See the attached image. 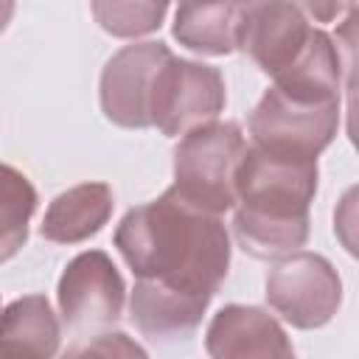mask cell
I'll return each instance as SVG.
<instances>
[{
	"label": "cell",
	"instance_id": "cell-1",
	"mask_svg": "<svg viewBox=\"0 0 359 359\" xmlns=\"http://www.w3.org/2000/svg\"><path fill=\"white\" fill-rule=\"evenodd\" d=\"M115 247L135 278L213 300L230 269V236L216 213L185 202L174 188L126 210Z\"/></svg>",
	"mask_w": 359,
	"mask_h": 359
},
{
	"label": "cell",
	"instance_id": "cell-2",
	"mask_svg": "<svg viewBox=\"0 0 359 359\" xmlns=\"http://www.w3.org/2000/svg\"><path fill=\"white\" fill-rule=\"evenodd\" d=\"M317 160L247 146L236 171L233 233L244 252L280 261L309 241V205L317 194Z\"/></svg>",
	"mask_w": 359,
	"mask_h": 359
},
{
	"label": "cell",
	"instance_id": "cell-3",
	"mask_svg": "<svg viewBox=\"0 0 359 359\" xmlns=\"http://www.w3.org/2000/svg\"><path fill=\"white\" fill-rule=\"evenodd\" d=\"M247 151L241 126L233 121H210L185 132L174 149V191L208 210L227 213L236 205V171Z\"/></svg>",
	"mask_w": 359,
	"mask_h": 359
},
{
	"label": "cell",
	"instance_id": "cell-4",
	"mask_svg": "<svg viewBox=\"0 0 359 359\" xmlns=\"http://www.w3.org/2000/svg\"><path fill=\"white\" fill-rule=\"evenodd\" d=\"M339 112V101L309 98L272 84L250 115L252 146L317 160L337 137Z\"/></svg>",
	"mask_w": 359,
	"mask_h": 359
},
{
	"label": "cell",
	"instance_id": "cell-5",
	"mask_svg": "<svg viewBox=\"0 0 359 359\" xmlns=\"http://www.w3.org/2000/svg\"><path fill=\"white\" fill-rule=\"evenodd\" d=\"M227 104L224 79L205 62L168 56L151 84L149 121L168 137H180L219 118Z\"/></svg>",
	"mask_w": 359,
	"mask_h": 359
},
{
	"label": "cell",
	"instance_id": "cell-6",
	"mask_svg": "<svg viewBox=\"0 0 359 359\" xmlns=\"http://www.w3.org/2000/svg\"><path fill=\"white\" fill-rule=\"evenodd\" d=\"M266 303L289 325L311 331L334 320L342 303V280L328 258L297 250L269 269Z\"/></svg>",
	"mask_w": 359,
	"mask_h": 359
},
{
	"label": "cell",
	"instance_id": "cell-7",
	"mask_svg": "<svg viewBox=\"0 0 359 359\" xmlns=\"http://www.w3.org/2000/svg\"><path fill=\"white\" fill-rule=\"evenodd\" d=\"M56 297L62 323L70 331L84 334L90 328H107L121 320L126 286L107 252L87 250L65 266Z\"/></svg>",
	"mask_w": 359,
	"mask_h": 359
},
{
	"label": "cell",
	"instance_id": "cell-8",
	"mask_svg": "<svg viewBox=\"0 0 359 359\" xmlns=\"http://www.w3.org/2000/svg\"><path fill=\"white\" fill-rule=\"evenodd\" d=\"M171 56L163 42H135L121 48L101 70V112L123 129H149V98L160 65Z\"/></svg>",
	"mask_w": 359,
	"mask_h": 359
},
{
	"label": "cell",
	"instance_id": "cell-9",
	"mask_svg": "<svg viewBox=\"0 0 359 359\" xmlns=\"http://www.w3.org/2000/svg\"><path fill=\"white\" fill-rule=\"evenodd\" d=\"M314 25L292 0H258L241 8L238 42L266 76H280L306 48Z\"/></svg>",
	"mask_w": 359,
	"mask_h": 359
},
{
	"label": "cell",
	"instance_id": "cell-10",
	"mask_svg": "<svg viewBox=\"0 0 359 359\" xmlns=\"http://www.w3.org/2000/svg\"><path fill=\"white\" fill-rule=\"evenodd\" d=\"M205 348L216 359L230 356H292L294 348L280 323L258 306L230 303L213 314Z\"/></svg>",
	"mask_w": 359,
	"mask_h": 359
},
{
	"label": "cell",
	"instance_id": "cell-11",
	"mask_svg": "<svg viewBox=\"0 0 359 359\" xmlns=\"http://www.w3.org/2000/svg\"><path fill=\"white\" fill-rule=\"evenodd\" d=\"M208 306L210 300L180 294V292H171L151 280L137 278L129 294V320L143 337L174 342V339H188L196 334Z\"/></svg>",
	"mask_w": 359,
	"mask_h": 359
},
{
	"label": "cell",
	"instance_id": "cell-12",
	"mask_svg": "<svg viewBox=\"0 0 359 359\" xmlns=\"http://www.w3.org/2000/svg\"><path fill=\"white\" fill-rule=\"evenodd\" d=\"M112 208H115V196L107 182L73 185L48 205L39 233L53 244L87 241L109 222Z\"/></svg>",
	"mask_w": 359,
	"mask_h": 359
},
{
	"label": "cell",
	"instance_id": "cell-13",
	"mask_svg": "<svg viewBox=\"0 0 359 359\" xmlns=\"http://www.w3.org/2000/svg\"><path fill=\"white\" fill-rule=\"evenodd\" d=\"M241 8L238 0H180L171 34L194 53L227 56L238 42Z\"/></svg>",
	"mask_w": 359,
	"mask_h": 359
},
{
	"label": "cell",
	"instance_id": "cell-14",
	"mask_svg": "<svg viewBox=\"0 0 359 359\" xmlns=\"http://www.w3.org/2000/svg\"><path fill=\"white\" fill-rule=\"evenodd\" d=\"M62 328L45 294H25L0 311V353L53 356Z\"/></svg>",
	"mask_w": 359,
	"mask_h": 359
},
{
	"label": "cell",
	"instance_id": "cell-15",
	"mask_svg": "<svg viewBox=\"0 0 359 359\" xmlns=\"http://www.w3.org/2000/svg\"><path fill=\"white\" fill-rule=\"evenodd\" d=\"M36 191L31 180L0 163V264L14 258L28 238V222L36 210Z\"/></svg>",
	"mask_w": 359,
	"mask_h": 359
},
{
	"label": "cell",
	"instance_id": "cell-16",
	"mask_svg": "<svg viewBox=\"0 0 359 359\" xmlns=\"http://www.w3.org/2000/svg\"><path fill=\"white\" fill-rule=\"evenodd\" d=\"M171 0H90L95 22L118 36V39H135L154 34L168 11Z\"/></svg>",
	"mask_w": 359,
	"mask_h": 359
},
{
	"label": "cell",
	"instance_id": "cell-17",
	"mask_svg": "<svg viewBox=\"0 0 359 359\" xmlns=\"http://www.w3.org/2000/svg\"><path fill=\"white\" fill-rule=\"evenodd\" d=\"M73 353H104V356L123 353V356H143L146 351L140 345L129 342L126 334H95V342H87L84 348H76Z\"/></svg>",
	"mask_w": 359,
	"mask_h": 359
},
{
	"label": "cell",
	"instance_id": "cell-18",
	"mask_svg": "<svg viewBox=\"0 0 359 359\" xmlns=\"http://www.w3.org/2000/svg\"><path fill=\"white\" fill-rule=\"evenodd\" d=\"M300 6L317 22H337L353 11L356 0H300Z\"/></svg>",
	"mask_w": 359,
	"mask_h": 359
},
{
	"label": "cell",
	"instance_id": "cell-19",
	"mask_svg": "<svg viewBox=\"0 0 359 359\" xmlns=\"http://www.w3.org/2000/svg\"><path fill=\"white\" fill-rule=\"evenodd\" d=\"M11 14H14V0H0V34L11 22Z\"/></svg>",
	"mask_w": 359,
	"mask_h": 359
},
{
	"label": "cell",
	"instance_id": "cell-20",
	"mask_svg": "<svg viewBox=\"0 0 359 359\" xmlns=\"http://www.w3.org/2000/svg\"><path fill=\"white\" fill-rule=\"evenodd\" d=\"M238 3H241V6H247V3H258V0H238Z\"/></svg>",
	"mask_w": 359,
	"mask_h": 359
}]
</instances>
